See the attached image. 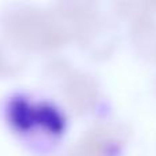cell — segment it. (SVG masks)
Here are the masks:
<instances>
[{
  "mask_svg": "<svg viewBox=\"0 0 156 156\" xmlns=\"http://www.w3.org/2000/svg\"><path fill=\"white\" fill-rule=\"evenodd\" d=\"M4 21L5 33L21 48L49 51L76 37L77 25L59 10L44 11L30 5L11 8Z\"/></svg>",
  "mask_w": 156,
  "mask_h": 156,
  "instance_id": "cell-1",
  "label": "cell"
},
{
  "mask_svg": "<svg viewBox=\"0 0 156 156\" xmlns=\"http://www.w3.org/2000/svg\"><path fill=\"white\" fill-rule=\"evenodd\" d=\"M129 141V130L114 121H101L89 127L66 156H121Z\"/></svg>",
  "mask_w": 156,
  "mask_h": 156,
  "instance_id": "cell-2",
  "label": "cell"
},
{
  "mask_svg": "<svg viewBox=\"0 0 156 156\" xmlns=\"http://www.w3.org/2000/svg\"><path fill=\"white\" fill-rule=\"evenodd\" d=\"M74 38L89 58L104 60L115 52L118 45V30L108 18L94 12L78 22Z\"/></svg>",
  "mask_w": 156,
  "mask_h": 156,
  "instance_id": "cell-3",
  "label": "cell"
},
{
  "mask_svg": "<svg viewBox=\"0 0 156 156\" xmlns=\"http://www.w3.org/2000/svg\"><path fill=\"white\" fill-rule=\"evenodd\" d=\"M63 96L74 112L86 115L96 108L100 99V88L92 76L71 70L63 80Z\"/></svg>",
  "mask_w": 156,
  "mask_h": 156,
  "instance_id": "cell-4",
  "label": "cell"
},
{
  "mask_svg": "<svg viewBox=\"0 0 156 156\" xmlns=\"http://www.w3.org/2000/svg\"><path fill=\"white\" fill-rule=\"evenodd\" d=\"M130 43L134 54L143 62L156 65V21L151 15L132 23Z\"/></svg>",
  "mask_w": 156,
  "mask_h": 156,
  "instance_id": "cell-5",
  "label": "cell"
},
{
  "mask_svg": "<svg viewBox=\"0 0 156 156\" xmlns=\"http://www.w3.org/2000/svg\"><path fill=\"white\" fill-rule=\"evenodd\" d=\"M112 11L119 19L130 23L151 15L147 0H112Z\"/></svg>",
  "mask_w": 156,
  "mask_h": 156,
  "instance_id": "cell-6",
  "label": "cell"
},
{
  "mask_svg": "<svg viewBox=\"0 0 156 156\" xmlns=\"http://www.w3.org/2000/svg\"><path fill=\"white\" fill-rule=\"evenodd\" d=\"M99 0H58V10L76 23L97 12Z\"/></svg>",
  "mask_w": 156,
  "mask_h": 156,
  "instance_id": "cell-7",
  "label": "cell"
},
{
  "mask_svg": "<svg viewBox=\"0 0 156 156\" xmlns=\"http://www.w3.org/2000/svg\"><path fill=\"white\" fill-rule=\"evenodd\" d=\"M147 4H148L149 12H156V0H147Z\"/></svg>",
  "mask_w": 156,
  "mask_h": 156,
  "instance_id": "cell-8",
  "label": "cell"
},
{
  "mask_svg": "<svg viewBox=\"0 0 156 156\" xmlns=\"http://www.w3.org/2000/svg\"><path fill=\"white\" fill-rule=\"evenodd\" d=\"M155 93H156V82H155Z\"/></svg>",
  "mask_w": 156,
  "mask_h": 156,
  "instance_id": "cell-9",
  "label": "cell"
}]
</instances>
